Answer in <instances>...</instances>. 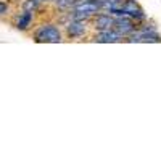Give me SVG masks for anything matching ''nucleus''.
I'll return each instance as SVG.
<instances>
[{
    "label": "nucleus",
    "mask_w": 161,
    "mask_h": 161,
    "mask_svg": "<svg viewBox=\"0 0 161 161\" xmlns=\"http://www.w3.org/2000/svg\"><path fill=\"white\" fill-rule=\"evenodd\" d=\"M39 7V0H24V3H23V8L26 11H34L37 10Z\"/></svg>",
    "instance_id": "7"
},
{
    "label": "nucleus",
    "mask_w": 161,
    "mask_h": 161,
    "mask_svg": "<svg viewBox=\"0 0 161 161\" xmlns=\"http://www.w3.org/2000/svg\"><path fill=\"white\" fill-rule=\"evenodd\" d=\"M31 19H32V11H26L24 15L19 18V21H18V29H26L29 26Z\"/></svg>",
    "instance_id": "4"
},
{
    "label": "nucleus",
    "mask_w": 161,
    "mask_h": 161,
    "mask_svg": "<svg viewBox=\"0 0 161 161\" xmlns=\"http://www.w3.org/2000/svg\"><path fill=\"white\" fill-rule=\"evenodd\" d=\"M36 40L37 42H60L61 34H60L58 28H55V26H44L42 29L37 31Z\"/></svg>",
    "instance_id": "1"
},
{
    "label": "nucleus",
    "mask_w": 161,
    "mask_h": 161,
    "mask_svg": "<svg viewBox=\"0 0 161 161\" xmlns=\"http://www.w3.org/2000/svg\"><path fill=\"white\" fill-rule=\"evenodd\" d=\"M7 10H8V5H7L5 2H0V15L7 13Z\"/></svg>",
    "instance_id": "8"
},
{
    "label": "nucleus",
    "mask_w": 161,
    "mask_h": 161,
    "mask_svg": "<svg viewBox=\"0 0 161 161\" xmlns=\"http://www.w3.org/2000/svg\"><path fill=\"white\" fill-rule=\"evenodd\" d=\"M84 31H86L84 23H73V24H69V28H68V34L71 37H77V36L82 34Z\"/></svg>",
    "instance_id": "3"
},
{
    "label": "nucleus",
    "mask_w": 161,
    "mask_h": 161,
    "mask_svg": "<svg viewBox=\"0 0 161 161\" xmlns=\"http://www.w3.org/2000/svg\"><path fill=\"white\" fill-rule=\"evenodd\" d=\"M116 24H118L119 31H123V32L132 31V23L129 19H119V21H116Z\"/></svg>",
    "instance_id": "6"
},
{
    "label": "nucleus",
    "mask_w": 161,
    "mask_h": 161,
    "mask_svg": "<svg viewBox=\"0 0 161 161\" xmlns=\"http://www.w3.org/2000/svg\"><path fill=\"white\" fill-rule=\"evenodd\" d=\"M98 40H102V42H116V40H119V34L105 31V32H102L98 36Z\"/></svg>",
    "instance_id": "5"
},
{
    "label": "nucleus",
    "mask_w": 161,
    "mask_h": 161,
    "mask_svg": "<svg viewBox=\"0 0 161 161\" xmlns=\"http://www.w3.org/2000/svg\"><path fill=\"white\" fill-rule=\"evenodd\" d=\"M95 24H97V28L103 29V31H108L111 26H113V19L110 16H105V15H100L97 19H95Z\"/></svg>",
    "instance_id": "2"
}]
</instances>
